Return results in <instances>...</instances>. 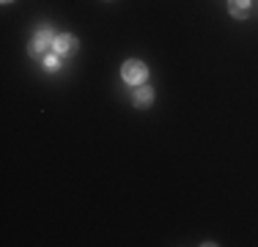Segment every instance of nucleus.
<instances>
[{"label": "nucleus", "mask_w": 258, "mask_h": 247, "mask_svg": "<svg viewBox=\"0 0 258 247\" xmlns=\"http://www.w3.org/2000/svg\"><path fill=\"white\" fill-rule=\"evenodd\" d=\"M3 3H14V0H3Z\"/></svg>", "instance_id": "obj_7"}, {"label": "nucleus", "mask_w": 258, "mask_h": 247, "mask_svg": "<svg viewBox=\"0 0 258 247\" xmlns=\"http://www.w3.org/2000/svg\"><path fill=\"white\" fill-rule=\"evenodd\" d=\"M132 104L138 110H149L151 104H154V91L149 88V85H138V88H135V94H132Z\"/></svg>", "instance_id": "obj_4"}, {"label": "nucleus", "mask_w": 258, "mask_h": 247, "mask_svg": "<svg viewBox=\"0 0 258 247\" xmlns=\"http://www.w3.org/2000/svg\"><path fill=\"white\" fill-rule=\"evenodd\" d=\"M60 60H63V58H60V55L50 52V55H47V58H44V66H47V69H50V72H55V69H60Z\"/></svg>", "instance_id": "obj_6"}, {"label": "nucleus", "mask_w": 258, "mask_h": 247, "mask_svg": "<svg viewBox=\"0 0 258 247\" xmlns=\"http://www.w3.org/2000/svg\"><path fill=\"white\" fill-rule=\"evenodd\" d=\"M228 11L236 20H247L250 17V0H228Z\"/></svg>", "instance_id": "obj_5"}, {"label": "nucleus", "mask_w": 258, "mask_h": 247, "mask_svg": "<svg viewBox=\"0 0 258 247\" xmlns=\"http://www.w3.org/2000/svg\"><path fill=\"white\" fill-rule=\"evenodd\" d=\"M52 41H55V33L50 25H44V28H39L33 33V39H30V47L28 52L33 55V58H44L47 52H52Z\"/></svg>", "instance_id": "obj_1"}, {"label": "nucleus", "mask_w": 258, "mask_h": 247, "mask_svg": "<svg viewBox=\"0 0 258 247\" xmlns=\"http://www.w3.org/2000/svg\"><path fill=\"white\" fill-rule=\"evenodd\" d=\"M121 80L129 85H143L146 80H149V66L138 58H129V60H124V66H121Z\"/></svg>", "instance_id": "obj_2"}, {"label": "nucleus", "mask_w": 258, "mask_h": 247, "mask_svg": "<svg viewBox=\"0 0 258 247\" xmlns=\"http://www.w3.org/2000/svg\"><path fill=\"white\" fill-rule=\"evenodd\" d=\"M77 36L75 33H60V36H55V41H52V52L55 55H60V58H66V55H75L77 52Z\"/></svg>", "instance_id": "obj_3"}]
</instances>
